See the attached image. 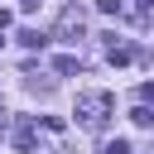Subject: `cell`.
I'll use <instances>...</instances> for the list:
<instances>
[{
	"mask_svg": "<svg viewBox=\"0 0 154 154\" xmlns=\"http://www.w3.org/2000/svg\"><path fill=\"white\" fill-rule=\"evenodd\" d=\"M0 29H10V10H0Z\"/></svg>",
	"mask_w": 154,
	"mask_h": 154,
	"instance_id": "8fae6325",
	"label": "cell"
},
{
	"mask_svg": "<svg viewBox=\"0 0 154 154\" xmlns=\"http://www.w3.org/2000/svg\"><path fill=\"white\" fill-rule=\"evenodd\" d=\"M19 43H24V48H43V34H38V29H24Z\"/></svg>",
	"mask_w": 154,
	"mask_h": 154,
	"instance_id": "277c9868",
	"label": "cell"
},
{
	"mask_svg": "<svg viewBox=\"0 0 154 154\" xmlns=\"http://www.w3.org/2000/svg\"><path fill=\"white\" fill-rule=\"evenodd\" d=\"M140 101H154V82H144V87H140Z\"/></svg>",
	"mask_w": 154,
	"mask_h": 154,
	"instance_id": "9c48e42d",
	"label": "cell"
},
{
	"mask_svg": "<svg viewBox=\"0 0 154 154\" xmlns=\"http://www.w3.org/2000/svg\"><path fill=\"white\" fill-rule=\"evenodd\" d=\"M82 29H87V14H82V5H67V10L58 14V38L77 43V38H82Z\"/></svg>",
	"mask_w": 154,
	"mask_h": 154,
	"instance_id": "7a4b0ae2",
	"label": "cell"
},
{
	"mask_svg": "<svg viewBox=\"0 0 154 154\" xmlns=\"http://www.w3.org/2000/svg\"><path fill=\"white\" fill-rule=\"evenodd\" d=\"M0 34H5V29H0ZM0 43H5V38H0Z\"/></svg>",
	"mask_w": 154,
	"mask_h": 154,
	"instance_id": "4fadbf2b",
	"label": "cell"
},
{
	"mask_svg": "<svg viewBox=\"0 0 154 154\" xmlns=\"http://www.w3.org/2000/svg\"><path fill=\"white\" fill-rule=\"evenodd\" d=\"M14 144H19V149H34V130H29V125H19V135H14Z\"/></svg>",
	"mask_w": 154,
	"mask_h": 154,
	"instance_id": "8992f818",
	"label": "cell"
},
{
	"mask_svg": "<svg viewBox=\"0 0 154 154\" xmlns=\"http://www.w3.org/2000/svg\"><path fill=\"white\" fill-rule=\"evenodd\" d=\"M19 10H24V14H34V10H38V0H19Z\"/></svg>",
	"mask_w": 154,
	"mask_h": 154,
	"instance_id": "30bf717a",
	"label": "cell"
},
{
	"mask_svg": "<svg viewBox=\"0 0 154 154\" xmlns=\"http://www.w3.org/2000/svg\"><path fill=\"white\" fill-rule=\"evenodd\" d=\"M106 154H130V144H125V140H111V144H106Z\"/></svg>",
	"mask_w": 154,
	"mask_h": 154,
	"instance_id": "ba28073f",
	"label": "cell"
},
{
	"mask_svg": "<svg viewBox=\"0 0 154 154\" xmlns=\"http://www.w3.org/2000/svg\"><path fill=\"white\" fill-rule=\"evenodd\" d=\"M96 10L101 14H120V0H96Z\"/></svg>",
	"mask_w": 154,
	"mask_h": 154,
	"instance_id": "52a82bcc",
	"label": "cell"
},
{
	"mask_svg": "<svg viewBox=\"0 0 154 154\" xmlns=\"http://www.w3.org/2000/svg\"><path fill=\"white\" fill-rule=\"evenodd\" d=\"M77 67H82V63H77L72 53H58V58H53V72H63V77H72Z\"/></svg>",
	"mask_w": 154,
	"mask_h": 154,
	"instance_id": "3957f363",
	"label": "cell"
},
{
	"mask_svg": "<svg viewBox=\"0 0 154 154\" xmlns=\"http://www.w3.org/2000/svg\"><path fill=\"white\" fill-rule=\"evenodd\" d=\"M111 91H82L77 96V106H72V116H77V125L82 130H106V120H111Z\"/></svg>",
	"mask_w": 154,
	"mask_h": 154,
	"instance_id": "6da1fadb",
	"label": "cell"
},
{
	"mask_svg": "<svg viewBox=\"0 0 154 154\" xmlns=\"http://www.w3.org/2000/svg\"><path fill=\"white\" fill-rule=\"evenodd\" d=\"M130 120H135V125H154V116H149V106H135V111H130Z\"/></svg>",
	"mask_w": 154,
	"mask_h": 154,
	"instance_id": "5b68a950",
	"label": "cell"
},
{
	"mask_svg": "<svg viewBox=\"0 0 154 154\" xmlns=\"http://www.w3.org/2000/svg\"><path fill=\"white\" fill-rule=\"evenodd\" d=\"M0 125H5V106H0Z\"/></svg>",
	"mask_w": 154,
	"mask_h": 154,
	"instance_id": "7c38bea8",
	"label": "cell"
}]
</instances>
